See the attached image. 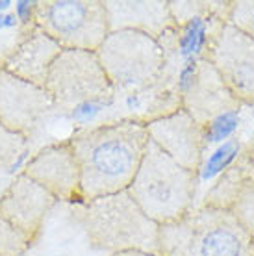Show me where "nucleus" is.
Listing matches in <instances>:
<instances>
[{
  "label": "nucleus",
  "mask_w": 254,
  "mask_h": 256,
  "mask_svg": "<svg viewBox=\"0 0 254 256\" xmlns=\"http://www.w3.org/2000/svg\"><path fill=\"white\" fill-rule=\"evenodd\" d=\"M69 141L80 166L82 202H88L126 192L143 160L148 132L143 122L122 119L76 132Z\"/></svg>",
  "instance_id": "1"
},
{
  "label": "nucleus",
  "mask_w": 254,
  "mask_h": 256,
  "mask_svg": "<svg viewBox=\"0 0 254 256\" xmlns=\"http://www.w3.org/2000/svg\"><path fill=\"white\" fill-rule=\"evenodd\" d=\"M69 214L91 249L108 254L140 250L160 256V226L141 212L128 192L70 204Z\"/></svg>",
  "instance_id": "2"
},
{
  "label": "nucleus",
  "mask_w": 254,
  "mask_h": 256,
  "mask_svg": "<svg viewBox=\"0 0 254 256\" xmlns=\"http://www.w3.org/2000/svg\"><path fill=\"white\" fill-rule=\"evenodd\" d=\"M160 256H254V242L228 210L198 206L162 224Z\"/></svg>",
  "instance_id": "3"
},
{
  "label": "nucleus",
  "mask_w": 254,
  "mask_h": 256,
  "mask_svg": "<svg viewBox=\"0 0 254 256\" xmlns=\"http://www.w3.org/2000/svg\"><path fill=\"white\" fill-rule=\"evenodd\" d=\"M198 174L169 158L148 140L140 169L126 192L154 223L169 224L193 210Z\"/></svg>",
  "instance_id": "4"
},
{
  "label": "nucleus",
  "mask_w": 254,
  "mask_h": 256,
  "mask_svg": "<svg viewBox=\"0 0 254 256\" xmlns=\"http://www.w3.org/2000/svg\"><path fill=\"white\" fill-rule=\"evenodd\" d=\"M54 108L86 122L114 102L115 93L95 52L62 50L44 82Z\"/></svg>",
  "instance_id": "5"
},
{
  "label": "nucleus",
  "mask_w": 254,
  "mask_h": 256,
  "mask_svg": "<svg viewBox=\"0 0 254 256\" xmlns=\"http://www.w3.org/2000/svg\"><path fill=\"white\" fill-rule=\"evenodd\" d=\"M115 95L143 96L164 76L167 50L160 41L141 32H110L95 52Z\"/></svg>",
  "instance_id": "6"
},
{
  "label": "nucleus",
  "mask_w": 254,
  "mask_h": 256,
  "mask_svg": "<svg viewBox=\"0 0 254 256\" xmlns=\"http://www.w3.org/2000/svg\"><path fill=\"white\" fill-rule=\"evenodd\" d=\"M36 26L62 50L96 52L110 36L102 0H43L38 2Z\"/></svg>",
  "instance_id": "7"
},
{
  "label": "nucleus",
  "mask_w": 254,
  "mask_h": 256,
  "mask_svg": "<svg viewBox=\"0 0 254 256\" xmlns=\"http://www.w3.org/2000/svg\"><path fill=\"white\" fill-rule=\"evenodd\" d=\"M198 58L217 70L242 106H254V39L230 22L212 19L206 45Z\"/></svg>",
  "instance_id": "8"
},
{
  "label": "nucleus",
  "mask_w": 254,
  "mask_h": 256,
  "mask_svg": "<svg viewBox=\"0 0 254 256\" xmlns=\"http://www.w3.org/2000/svg\"><path fill=\"white\" fill-rule=\"evenodd\" d=\"M180 74L186 76V80L180 82L182 110H186L206 132L222 116L242 108L217 70L206 60H195L190 70H182Z\"/></svg>",
  "instance_id": "9"
},
{
  "label": "nucleus",
  "mask_w": 254,
  "mask_h": 256,
  "mask_svg": "<svg viewBox=\"0 0 254 256\" xmlns=\"http://www.w3.org/2000/svg\"><path fill=\"white\" fill-rule=\"evenodd\" d=\"M20 173L46 190L56 200L69 204L82 202L80 166L69 140L39 148Z\"/></svg>",
  "instance_id": "10"
},
{
  "label": "nucleus",
  "mask_w": 254,
  "mask_h": 256,
  "mask_svg": "<svg viewBox=\"0 0 254 256\" xmlns=\"http://www.w3.org/2000/svg\"><path fill=\"white\" fill-rule=\"evenodd\" d=\"M54 108L48 91L0 69V124L30 140Z\"/></svg>",
  "instance_id": "11"
},
{
  "label": "nucleus",
  "mask_w": 254,
  "mask_h": 256,
  "mask_svg": "<svg viewBox=\"0 0 254 256\" xmlns=\"http://www.w3.org/2000/svg\"><path fill=\"white\" fill-rule=\"evenodd\" d=\"M145 126L148 140L169 158L191 173H200L204 145L208 138L206 130L186 110L180 108L171 116L156 119Z\"/></svg>",
  "instance_id": "12"
},
{
  "label": "nucleus",
  "mask_w": 254,
  "mask_h": 256,
  "mask_svg": "<svg viewBox=\"0 0 254 256\" xmlns=\"http://www.w3.org/2000/svg\"><path fill=\"white\" fill-rule=\"evenodd\" d=\"M202 204L228 210L254 242V164L245 150L219 174Z\"/></svg>",
  "instance_id": "13"
},
{
  "label": "nucleus",
  "mask_w": 254,
  "mask_h": 256,
  "mask_svg": "<svg viewBox=\"0 0 254 256\" xmlns=\"http://www.w3.org/2000/svg\"><path fill=\"white\" fill-rule=\"evenodd\" d=\"M56 202L58 200L46 190L26 174L19 173L0 197V218L39 242L44 219Z\"/></svg>",
  "instance_id": "14"
},
{
  "label": "nucleus",
  "mask_w": 254,
  "mask_h": 256,
  "mask_svg": "<svg viewBox=\"0 0 254 256\" xmlns=\"http://www.w3.org/2000/svg\"><path fill=\"white\" fill-rule=\"evenodd\" d=\"M110 32L132 30L160 41L167 34L180 30L164 0H104Z\"/></svg>",
  "instance_id": "15"
},
{
  "label": "nucleus",
  "mask_w": 254,
  "mask_h": 256,
  "mask_svg": "<svg viewBox=\"0 0 254 256\" xmlns=\"http://www.w3.org/2000/svg\"><path fill=\"white\" fill-rule=\"evenodd\" d=\"M60 45L43 34L38 26H28L10 54L0 62V69L24 82L44 88L50 65L60 56Z\"/></svg>",
  "instance_id": "16"
},
{
  "label": "nucleus",
  "mask_w": 254,
  "mask_h": 256,
  "mask_svg": "<svg viewBox=\"0 0 254 256\" xmlns=\"http://www.w3.org/2000/svg\"><path fill=\"white\" fill-rule=\"evenodd\" d=\"M28 152V140L24 136L10 132L0 124V174L12 173L20 166Z\"/></svg>",
  "instance_id": "17"
},
{
  "label": "nucleus",
  "mask_w": 254,
  "mask_h": 256,
  "mask_svg": "<svg viewBox=\"0 0 254 256\" xmlns=\"http://www.w3.org/2000/svg\"><path fill=\"white\" fill-rule=\"evenodd\" d=\"M36 244V240L0 218V256H26Z\"/></svg>",
  "instance_id": "18"
},
{
  "label": "nucleus",
  "mask_w": 254,
  "mask_h": 256,
  "mask_svg": "<svg viewBox=\"0 0 254 256\" xmlns=\"http://www.w3.org/2000/svg\"><path fill=\"white\" fill-rule=\"evenodd\" d=\"M228 22L254 39V0H234Z\"/></svg>",
  "instance_id": "19"
},
{
  "label": "nucleus",
  "mask_w": 254,
  "mask_h": 256,
  "mask_svg": "<svg viewBox=\"0 0 254 256\" xmlns=\"http://www.w3.org/2000/svg\"><path fill=\"white\" fill-rule=\"evenodd\" d=\"M15 17L24 28L36 24V15H38V2L36 0H17L15 4Z\"/></svg>",
  "instance_id": "20"
},
{
  "label": "nucleus",
  "mask_w": 254,
  "mask_h": 256,
  "mask_svg": "<svg viewBox=\"0 0 254 256\" xmlns=\"http://www.w3.org/2000/svg\"><path fill=\"white\" fill-rule=\"evenodd\" d=\"M19 20L15 15H8V13H0V30L2 28H12V26H17Z\"/></svg>",
  "instance_id": "21"
},
{
  "label": "nucleus",
  "mask_w": 254,
  "mask_h": 256,
  "mask_svg": "<svg viewBox=\"0 0 254 256\" xmlns=\"http://www.w3.org/2000/svg\"><path fill=\"white\" fill-rule=\"evenodd\" d=\"M108 256H156V254L140 252V250H126V252H114V254H108Z\"/></svg>",
  "instance_id": "22"
},
{
  "label": "nucleus",
  "mask_w": 254,
  "mask_h": 256,
  "mask_svg": "<svg viewBox=\"0 0 254 256\" xmlns=\"http://www.w3.org/2000/svg\"><path fill=\"white\" fill-rule=\"evenodd\" d=\"M243 150L247 152V156L250 158V160H252V164H254V140L250 141V143H248V145L245 148H243Z\"/></svg>",
  "instance_id": "23"
},
{
  "label": "nucleus",
  "mask_w": 254,
  "mask_h": 256,
  "mask_svg": "<svg viewBox=\"0 0 254 256\" xmlns=\"http://www.w3.org/2000/svg\"><path fill=\"white\" fill-rule=\"evenodd\" d=\"M12 6H13V2H10V0H2V2H0V13H6V10H10Z\"/></svg>",
  "instance_id": "24"
}]
</instances>
